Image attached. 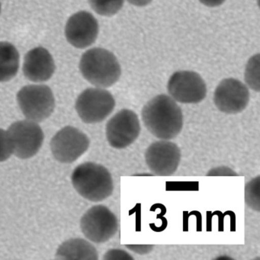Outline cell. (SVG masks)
I'll use <instances>...</instances> for the list:
<instances>
[{"instance_id": "23", "label": "cell", "mask_w": 260, "mask_h": 260, "mask_svg": "<svg viewBox=\"0 0 260 260\" xmlns=\"http://www.w3.org/2000/svg\"><path fill=\"white\" fill-rule=\"evenodd\" d=\"M127 249L132 252H136L140 255H146L151 252L154 248V245H125Z\"/></svg>"}, {"instance_id": "9", "label": "cell", "mask_w": 260, "mask_h": 260, "mask_svg": "<svg viewBox=\"0 0 260 260\" xmlns=\"http://www.w3.org/2000/svg\"><path fill=\"white\" fill-rule=\"evenodd\" d=\"M167 90L175 101L184 104L201 103L207 95L205 82L194 71L174 73L167 83Z\"/></svg>"}, {"instance_id": "16", "label": "cell", "mask_w": 260, "mask_h": 260, "mask_svg": "<svg viewBox=\"0 0 260 260\" xmlns=\"http://www.w3.org/2000/svg\"><path fill=\"white\" fill-rule=\"evenodd\" d=\"M19 53L17 48L7 42H0V83L13 80L19 68Z\"/></svg>"}, {"instance_id": "7", "label": "cell", "mask_w": 260, "mask_h": 260, "mask_svg": "<svg viewBox=\"0 0 260 260\" xmlns=\"http://www.w3.org/2000/svg\"><path fill=\"white\" fill-rule=\"evenodd\" d=\"M141 130L137 114L130 109H121L106 124V138L111 147L121 150L132 145L138 139Z\"/></svg>"}, {"instance_id": "14", "label": "cell", "mask_w": 260, "mask_h": 260, "mask_svg": "<svg viewBox=\"0 0 260 260\" xmlns=\"http://www.w3.org/2000/svg\"><path fill=\"white\" fill-rule=\"evenodd\" d=\"M54 58L46 48L37 47L27 53L23 63L25 77L35 83L46 82L55 71Z\"/></svg>"}, {"instance_id": "3", "label": "cell", "mask_w": 260, "mask_h": 260, "mask_svg": "<svg viewBox=\"0 0 260 260\" xmlns=\"http://www.w3.org/2000/svg\"><path fill=\"white\" fill-rule=\"evenodd\" d=\"M71 180L77 192L90 202H102L113 192V179L110 172L95 162H84L76 167Z\"/></svg>"}, {"instance_id": "25", "label": "cell", "mask_w": 260, "mask_h": 260, "mask_svg": "<svg viewBox=\"0 0 260 260\" xmlns=\"http://www.w3.org/2000/svg\"><path fill=\"white\" fill-rule=\"evenodd\" d=\"M127 1L132 5L138 7H146L152 2V0H127Z\"/></svg>"}, {"instance_id": "5", "label": "cell", "mask_w": 260, "mask_h": 260, "mask_svg": "<svg viewBox=\"0 0 260 260\" xmlns=\"http://www.w3.org/2000/svg\"><path fill=\"white\" fill-rule=\"evenodd\" d=\"M115 100L109 91L103 88H88L76 102L79 117L86 124L102 122L113 112Z\"/></svg>"}, {"instance_id": "6", "label": "cell", "mask_w": 260, "mask_h": 260, "mask_svg": "<svg viewBox=\"0 0 260 260\" xmlns=\"http://www.w3.org/2000/svg\"><path fill=\"white\" fill-rule=\"evenodd\" d=\"M82 232L95 243L109 241L118 232V220L107 207L99 205L89 208L80 220Z\"/></svg>"}, {"instance_id": "12", "label": "cell", "mask_w": 260, "mask_h": 260, "mask_svg": "<svg viewBox=\"0 0 260 260\" xmlns=\"http://www.w3.org/2000/svg\"><path fill=\"white\" fill-rule=\"evenodd\" d=\"M214 102L217 109L223 113H240L249 104V89L240 80L224 79L214 91Z\"/></svg>"}, {"instance_id": "13", "label": "cell", "mask_w": 260, "mask_h": 260, "mask_svg": "<svg viewBox=\"0 0 260 260\" xmlns=\"http://www.w3.org/2000/svg\"><path fill=\"white\" fill-rule=\"evenodd\" d=\"M100 26L98 21L89 12L80 11L71 16L65 27L67 40L74 48H88L96 41Z\"/></svg>"}, {"instance_id": "20", "label": "cell", "mask_w": 260, "mask_h": 260, "mask_svg": "<svg viewBox=\"0 0 260 260\" xmlns=\"http://www.w3.org/2000/svg\"><path fill=\"white\" fill-rule=\"evenodd\" d=\"M13 153L8 132L0 128V162L7 160Z\"/></svg>"}, {"instance_id": "24", "label": "cell", "mask_w": 260, "mask_h": 260, "mask_svg": "<svg viewBox=\"0 0 260 260\" xmlns=\"http://www.w3.org/2000/svg\"><path fill=\"white\" fill-rule=\"evenodd\" d=\"M201 4L208 7H217L222 5L225 0H199Z\"/></svg>"}, {"instance_id": "19", "label": "cell", "mask_w": 260, "mask_h": 260, "mask_svg": "<svg viewBox=\"0 0 260 260\" xmlns=\"http://www.w3.org/2000/svg\"><path fill=\"white\" fill-rule=\"evenodd\" d=\"M258 62L259 54L253 56L246 65L245 73V81L252 90L259 92V80H258Z\"/></svg>"}, {"instance_id": "15", "label": "cell", "mask_w": 260, "mask_h": 260, "mask_svg": "<svg viewBox=\"0 0 260 260\" xmlns=\"http://www.w3.org/2000/svg\"><path fill=\"white\" fill-rule=\"evenodd\" d=\"M57 258L96 260L98 252L93 245L83 239H71L60 245Z\"/></svg>"}, {"instance_id": "8", "label": "cell", "mask_w": 260, "mask_h": 260, "mask_svg": "<svg viewBox=\"0 0 260 260\" xmlns=\"http://www.w3.org/2000/svg\"><path fill=\"white\" fill-rule=\"evenodd\" d=\"M13 153L20 159L33 157L44 142V132L37 122L25 120L16 121L8 130Z\"/></svg>"}, {"instance_id": "1", "label": "cell", "mask_w": 260, "mask_h": 260, "mask_svg": "<svg viewBox=\"0 0 260 260\" xmlns=\"http://www.w3.org/2000/svg\"><path fill=\"white\" fill-rule=\"evenodd\" d=\"M141 117L146 128L160 140L177 137L183 127L181 108L171 96L161 94L147 102L143 107Z\"/></svg>"}, {"instance_id": "26", "label": "cell", "mask_w": 260, "mask_h": 260, "mask_svg": "<svg viewBox=\"0 0 260 260\" xmlns=\"http://www.w3.org/2000/svg\"><path fill=\"white\" fill-rule=\"evenodd\" d=\"M0 13H1V4H0Z\"/></svg>"}, {"instance_id": "21", "label": "cell", "mask_w": 260, "mask_h": 260, "mask_svg": "<svg viewBox=\"0 0 260 260\" xmlns=\"http://www.w3.org/2000/svg\"><path fill=\"white\" fill-rule=\"evenodd\" d=\"M106 260H133L134 258L126 251L122 249H112L108 251L104 255Z\"/></svg>"}, {"instance_id": "22", "label": "cell", "mask_w": 260, "mask_h": 260, "mask_svg": "<svg viewBox=\"0 0 260 260\" xmlns=\"http://www.w3.org/2000/svg\"><path fill=\"white\" fill-rule=\"evenodd\" d=\"M208 176H238L236 172H234L232 169L228 167H215V168L211 169L207 173Z\"/></svg>"}, {"instance_id": "18", "label": "cell", "mask_w": 260, "mask_h": 260, "mask_svg": "<svg viewBox=\"0 0 260 260\" xmlns=\"http://www.w3.org/2000/svg\"><path fill=\"white\" fill-rule=\"evenodd\" d=\"M260 176L251 179L245 186V202L253 211H260Z\"/></svg>"}, {"instance_id": "2", "label": "cell", "mask_w": 260, "mask_h": 260, "mask_svg": "<svg viewBox=\"0 0 260 260\" xmlns=\"http://www.w3.org/2000/svg\"><path fill=\"white\" fill-rule=\"evenodd\" d=\"M80 70L85 80L99 88H109L119 80L121 68L115 54L108 50L94 48L82 55Z\"/></svg>"}, {"instance_id": "4", "label": "cell", "mask_w": 260, "mask_h": 260, "mask_svg": "<svg viewBox=\"0 0 260 260\" xmlns=\"http://www.w3.org/2000/svg\"><path fill=\"white\" fill-rule=\"evenodd\" d=\"M17 102L24 116L35 122L49 118L55 108L54 93L46 85L24 86L18 92Z\"/></svg>"}, {"instance_id": "17", "label": "cell", "mask_w": 260, "mask_h": 260, "mask_svg": "<svg viewBox=\"0 0 260 260\" xmlns=\"http://www.w3.org/2000/svg\"><path fill=\"white\" fill-rule=\"evenodd\" d=\"M91 8L103 16H112L118 13L124 5V0H88Z\"/></svg>"}, {"instance_id": "11", "label": "cell", "mask_w": 260, "mask_h": 260, "mask_svg": "<svg viewBox=\"0 0 260 260\" xmlns=\"http://www.w3.org/2000/svg\"><path fill=\"white\" fill-rule=\"evenodd\" d=\"M180 160V149L168 140L153 143L145 152L146 164L156 176H171L176 173Z\"/></svg>"}, {"instance_id": "10", "label": "cell", "mask_w": 260, "mask_h": 260, "mask_svg": "<svg viewBox=\"0 0 260 260\" xmlns=\"http://www.w3.org/2000/svg\"><path fill=\"white\" fill-rule=\"evenodd\" d=\"M89 144L87 135L76 127L67 126L51 140V152L59 162L71 164L87 151Z\"/></svg>"}]
</instances>
